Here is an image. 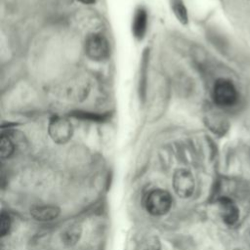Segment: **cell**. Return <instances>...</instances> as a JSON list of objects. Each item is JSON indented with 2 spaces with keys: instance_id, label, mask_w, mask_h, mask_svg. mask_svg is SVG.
Wrapping results in <instances>:
<instances>
[{
  "instance_id": "6da1fadb",
  "label": "cell",
  "mask_w": 250,
  "mask_h": 250,
  "mask_svg": "<svg viewBox=\"0 0 250 250\" xmlns=\"http://www.w3.org/2000/svg\"><path fill=\"white\" fill-rule=\"evenodd\" d=\"M214 103L221 107L233 105L238 98V94L233 83L226 78H219L215 81L212 91Z\"/></svg>"
},
{
  "instance_id": "7a4b0ae2",
  "label": "cell",
  "mask_w": 250,
  "mask_h": 250,
  "mask_svg": "<svg viewBox=\"0 0 250 250\" xmlns=\"http://www.w3.org/2000/svg\"><path fill=\"white\" fill-rule=\"evenodd\" d=\"M85 53L92 61L103 62L110 55L109 43L103 34L93 32L86 38Z\"/></svg>"
},
{
  "instance_id": "3957f363",
  "label": "cell",
  "mask_w": 250,
  "mask_h": 250,
  "mask_svg": "<svg viewBox=\"0 0 250 250\" xmlns=\"http://www.w3.org/2000/svg\"><path fill=\"white\" fill-rule=\"evenodd\" d=\"M172 197L167 190L156 188L148 192L145 200L146 211L153 216L165 215L171 208Z\"/></svg>"
},
{
  "instance_id": "277c9868",
  "label": "cell",
  "mask_w": 250,
  "mask_h": 250,
  "mask_svg": "<svg viewBox=\"0 0 250 250\" xmlns=\"http://www.w3.org/2000/svg\"><path fill=\"white\" fill-rule=\"evenodd\" d=\"M48 133L55 143L62 145L71 139L73 127L68 119L61 116H53L49 121Z\"/></svg>"
},
{
  "instance_id": "5b68a950",
  "label": "cell",
  "mask_w": 250,
  "mask_h": 250,
  "mask_svg": "<svg viewBox=\"0 0 250 250\" xmlns=\"http://www.w3.org/2000/svg\"><path fill=\"white\" fill-rule=\"evenodd\" d=\"M173 188L180 197H189L194 190V179L191 173L186 169L177 170L173 176Z\"/></svg>"
},
{
  "instance_id": "8992f818",
  "label": "cell",
  "mask_w": 250,
  "mask_h": 250,
  "mask_svg": "<svg viewBox=\"0 0 250 250\" xmlns=\"http://www.w3.org/2000/svg\"><path fill=\"white\" fill-rule=\"evenodd\" d=\"M147 11L144 7H138L134 13L132 20L133 36L141 41L145 38L147 30Z\"/></svg>"
},
{
  "instance_id": "52a82bcc",
  "label": "cell",
  "mask_w": 250,
  "mask_h": 250,
  "mask_svg": "<svg viewBox=\"0 0 250 250\" xmlns=\"http://www.w3.org/2000/svg\"><path fill=\"white\" fill-rule=\"evenodd\" d=\"M218 206L220 215L227 225L231 226L237 222L239 218V211L231 199L228 197H222L218 201Z\"/></svg>"
},
{
  "instance_id": "ba28073f",
  "label": "cell",
  "mask_w": 250,
  "mask_h": 250,
  "mask_svg": "<svg viewBox=\"0 0 250 250\" xmlns=\"http://www.w3.org/2000/svg\"><path fill=\"white\" fill-rule=\"evenodd\" d=\"M61 213V209L54 205L35 206L30 210L31 216L40 222H50L56 220Z\"/></svg>"
},
{
  "instance_id": "9c48e42d",
  "label": "cell",
  "mask_w": 250,
  "mask_h": 250,
  "mask_svg": "<svg viewBox=\"0 0 250 250\" xmlns=\"http://www.w3.org/2000/svg\"><path fill=\"white\" fill-rule=\"evenodd\" d=\"M171 11L179 22L186 25L188 23V9L183 0H169Z\"/></svg>"
},
{
  "instance_id": "30bf717a",
  "label": "cell",
  "mask_w": 250,
  "mask_h": 250,
  "mask_svg": "<svg viewBox=\"0 0 250 250\" xmlns=\"http://www.w3.org/2000/svg\"><path fill=\"white\" fill-rule=\"evenodd\" d=\"M81 236V228L78 225H71L67 227L62 233V242L65 245H74Z\"/></svg>"
},
{
  "instance_id": "8fae6325",
  "label": "cell",
  "mask_w": 250,
  "mask_h": 250,
  "mask_svg": "<svg viewBox=\"0 0 250 250\" xmlns=\"http://www.w3.org/2000/svg\"><path fill=\"white\" fill-rule=\"evenodd\" d=\"M14 149H15V146H14V143L12 142V140L8 136L2 134L1 140H0V154H1V157L3 159L10 157L13 154Z\"/></svg>"
},
{
  "instance_id": "7c38bea8",
  "label": "cell",
  "mask_w": 250,
  "mask_h": 250,
  "mask_svg": "<svg viewBox=\"0 0 250 250\" xmlns=\"http://www.w3.org/2000/svg\"><path fill=\"white\" fill-rule=\"evenodd\" d=\"M10 226H11V219L10 216L3 211L1 213V220H0V233L2 236H5L9 229H10Z\"/></svg>"
},
{
  "instance_id": "4fadbf2b",
  "label": "cell",
  "mask_w": 250,
  "mask_h": 250,
  "mask_svg": "<svg viewBox=\"0 0 250 250\" xmlns=\"http://www.w3.org/2000/svg\"><path fill=\"white\" fill-rule=\"evenodd\" d=\"M141 250H159V242L157 238L150 237L147 240H146L143 243Z\"/></svg>"
},
{
  "instance_id": "5bb4252c",
  "label": "cell",
  "mask_w": 250,
  "mask_h": 250,
  "mask_svg": "<svg viewBox=\"0 0 250 250\" xmlns=\"http://www.w3.org/2000/svg\"><path fill=\"white\" fill-rule=\"evenodd\" d=\"M77 1H79L80 3H82L84 5H92L96 2V0H77Z\"/></svg>"
}]
</instances>
